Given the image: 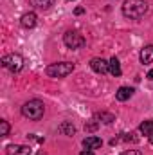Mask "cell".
<instances>
[{"mask_svg":"<svg viewBox=\"0 0 153 155\" xmlns=\"http://www.w3.org/2000/svg\"><path fill=\"white\" fill-rule=\"evenodd\" d=\"M148 13V4L144 0H126L122 4V15L132 20H139Z\"/></svg>","mask_w":153,"mask_h":155,"instance_id":"cell-1","label":"cell"},{"mask_svg":"<svg viewBox=\"0 0 153 155\" xmlns=\"http://www.w3.org/2000/svg\"><path fill=\"white\" fill-rule=\"evenodd\" d=\"M43 112H45V107L40 99H31L22 107V114L31 121H40L43 117Z\"/></svg>","mask_w":153,"mask_h":155,"instance_id":"cell-2","label":"cell"},{"mask_svg":"<svg viewBox=\"0 0 153 155\" xmlns=\"http://www.w3.org/2000/svg\"><path fill=\"white\" fill-rule=\"evenodd\" d=\"M74 71V63L70 61H60V63H52L45 69V74L50 78H65L69 74H72Z\"/></svg>","mask_w":153,"mask_h":155,"instance_id":"cell-3","label":"cell"},{"mask_svg":"<svg viewBox=\"0 0 153 155\" xmlns=\"http://www.w3.org/2000/svg\"><path fill=\"white\" fill-rule=\"evenodd\" d=\"M2 67H5L11 72H20L24 67V58L20 54H5L2 58Z\"/></svg>","mask_w":153,"mask_h":155,"instance_id":"cell-4","label":"cell"},{"mask_svg":"<svg viewBox=\"0 0 153 155\" xmlns=\"http://www.w3.org/2000/svg\"><path fill=\"white\" fill-rule=\"evenodd\" d=\"M63 43H65L69 49H81V47L85 45V38H83V35H79L76 31H69V33H65V36H63Z\"/></svg>","mask_w":153,"mask_h":155,"instance_id":"cell-5","label":"cell"},{"mask_svg":"<svg viewBox=\"0 0 153 155\" xmlns=\"http://www.w3.org/2000/svg\"><path fill=\"white\" fill-rule=\"evenodd\" d=\"M90 67L97 74H106L108 72V61H105L103 58H92L90 60Z\"/></svg>","mask_w":153,"mask_h":155,"instance_id":"cell-6","label":"cell"},{"mask_svg":"<svg viewBox=\"0 0 153 155\" xmlns=\"http://www.w3.org/2000/svg\"><path fill=\"white\" fill-rule=\"evenodd\" d=\"M33 150L31 146H25V144H9L7 146V155H31Z\"/></svg>","mask_w":153,"mask_h":155,"instance_id":"cell-7","label":"cell"},{"mask_svg":"<svg viewBox=\"0 0 153 155\" xmlns=\"http://www.w3.org/2000/svg\"><path fill=\"white\" fill-rule=\"evenodd\" d=\"M101 144H103V141L96 135H88V137L83 139V146L86 150H97V148H101Z\"/></svg>","mask_w":153,"mask_h":155,"instance_id":"cell-8","label":"cell"},{"mask_svg":"<svg viewBox=\"0 0 153 155\" xmlns=\"http://www.w3.org/2000/svg\"><path fill=\"white\" fill-rule=\"evenodd\" d=\"M36 13H25L24 16H22V20H20V24H22V27H25V29H33L34 25H36Z\"/></svg>","mask_w":153,"mask_h":155,"instance_id":"cell-9","label":"cell"},{"mask_svg":"<svg viewBox=\"0 0 153 155\" xmlns=\"http://www.w3.org/2000/svg\"><path fill=\"white\" fill-rule=\"evenodd\" d=\"M141 63L142 65H150L153 63V45H146L142 51H141Z\"/></svg>","mask_w":153,"mask_h":155,"instance_id":"cell-10","label":"cell"},{"mask_svg":"<svg viewBox=\"0 0 153 155\" xmlns=\"http://www.w3.org/2000/svg\"><path fill=\"white\" fill-rule=\"evenodd\" d=\"M132 96H133V88H130V87H121V88L115 92L117 101H126V99H130Z\"/></svg>","mask_w":153,"mask_h":155,"instance_id":"cell-11","label":"cell"},{"mask_svg":"<svg viewBox=\"0 0 153 155\" xmlns=\"http://www.w3.org/2000/svg\"><path fill=\"white\" fill-rule=\"evenodd\" d=\"M108 72H110L112 76H115V78H119L121 74H122V71H121V63H119V60H117L115 56L108 61Z\"/></svg>","mask_w":153,"mask_h":155,"instance_id":"cell-12","label":"cell"},{"mask_svg":"<svg viewBox=\"0 0 153 155\" xmlns=\"http://www.w3.org/2000/svg\"><path fill=\"white\" fill-rule=\"evenodd\" d=\"M58 130L61 132V134H65V135H74L76 134V128H74V124L72 123H61L60 126H58Z\"/></svg>","mask_w":153,"mask_h":155,"instance_id":"cell-13","label":"cell"},{"mask_svg":"<svg viewBox=\"0 0 153 155\" xmlns=\"http://www.w3.org/2000/svg\"><path fill=\"white\" fill-rule=\"evenodd\" d=\"M31 4L34 5V7H38V9H49L50 5H54V0H31Z\"/></svg>","mask_w":153,"mask_h":155,"instance_id":"cell-14","label":"cell"},{"mask_svg":"<svg viewBox=\"0 0 153 155\" xmlns=\"http://www.w3.org/2000/svg\"><path fill=\"white\" fill-rule=\"evenodd\" d=\"M139 130H141L144 135H151L153 134V121H144V123H141Z\"/></svg>","mask_w":153,"mask_h":155,"instance_id":"cell-15","label":"cell"},{"mask_svg":"<svg viewBox=\"0 0 153 155\" xmlns=\"http://www.w3.org/2000/svg\"><path fill=\"white\" fill-rule=\"evenodd\" d=\"M96 119H101L103 123H106V124H110L112 121H115V117L112 114H106V112H101V114H96Z\"/></svg>","mask_w":153,"mask_h":155,"instance_id":"cell-16","label":"cell"},{"mask_svg":"<svg viewBox=\"0 0 153 155\" xmlns=\"http://www.w3.org/2000/svg\"><path fill=\"white\" fill-rule=\"evenodd\" d=\"M7 134H9V123L2 119V121H0V135H2V137H5Z\"/></svg>","mask_w":153,"mask_h":155,"instance_id":"cell-17","label":"cell"},{"mask_svg":"<svg viewBox=\"0 0 153 155\" xmlns=\"http://www.w3.org/2000/svg\"><path fill=\"white\" fill-rule=\"evenodd\" d=\"M121 155H141L139 150H126V152H122Z\"/></svg>","mask_w":153,"mask_h":155,"instance_id":"cell-18","label":"cell"},{"mask_svg":"<svg viewBox=\"0 0 153 155\" xmlns=\"http://www.w3.org/2000/svg\"><path fill=\"white\" fill-rule=\"evenodd\" d=\"M96 126H97V124H96V123H90V124H86V126H85V128H86V130H90V132H92V130H96Z\"/></svg>","mask_w":153,"mask_h":155,"instance_id":"cell-19","label":"cell"},{"mask_svg":"<svg viewBox=\"0 0 153 155\" xmlns=\"http://www.w3.org/2000/svg\"><path fill=\"white\" fill-rule=\"evenodd\" d=\"M79 155H94V152H92V150H83Z\"/></svg>","mask_w":153,"mask_h":155,"instance_id":"cell-20","label":"cell"},{"mask_svg":"<svg viewBox=\"0 0 153 155\" xmlns=\"http://www.w3.org/2000/svg\"><path fill=\"white\" fill-rule=\"evenodd\" d=\"M83 11H85L83 7H76V11H74V13H76V15H83Z\"/></svg>","mask_w":153,"mask_h":155,"instance_id":"cell-21","label":"cell"},{"mask_svg":"<svg viewBox=\"0 0 153 155\" xmlns=\"http://www.w3.org/2000/svg\"><path fill=\"white\" fill-rule=\"evenodd\" d=\"M148 78H150V79H153V69L150 71V72H148Z\"/></svg>","mask_w":153,"mask_h":155,"instance_id":"cell-22","label":"cell"},{"mask_svg":"<svg viewBox=\"0 0 153 155\" xmlns=\"http://www.w3.org/2000/svg\"><path fill=\"white\" fill-rule=\"evenodd\" d=\"M150 143H151V144H153V134H151V135H150Z\"/></svg>","mask_w":153,"mask_h":155,"instance_id":"cell-23","label":"cell"}]
</instances>
